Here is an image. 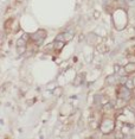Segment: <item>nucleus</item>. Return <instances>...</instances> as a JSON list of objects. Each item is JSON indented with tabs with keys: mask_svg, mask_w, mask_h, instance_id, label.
I'll return each mask as SVG.
<instances>
[{
	"mask_svg": "<svg viewBox=\"0 0 135 139\" xmlns=\"http://www.w3.org/2000/svg\"><path fill=\"white\" fill-rule=\"evenodd\" d=\"M107 82L109 84H114V83H116V77L115 76H109V77H107Z\"/></svg>",
	"mask_w": 135,
	"mask_h": 139,
	"instance_id": "nucleus-7",
	"label": "nucleus"
},
{
	"mask_svg": "<svg viewBox=\"0 0 135 139\" xmlns=\"http://www.w3.org/2000/svg\"><path fill=\"white\" fill-rule=\"evenodd\" d=\"M64 43H65V42H62V40H55V42H53V44H52L51 46H52V49H55V51H56V52H58V51H60V50L63 49Z\"/></svg>",
	"mask_w": 135,
	"mask_h": 139,
	"instance_id": "nucleus-5",
	"label": "nucleus"
},
{
	"mask_svg": "<svg viewBox=\"0 0 135 139\" xmlns=\"http://www.w3.org/2000/svg\"><path fill=\"white\" fill-rule=\"evenodd\" d=\"M45 37H46V32H45L44 30H38L36 33H33V35L31 36V40L33 42V44H35L36 46H39V45L44 42Z\"/></svg>",
	"mask_w": 135,
	"mask_h": 139,
	"instance_id": "nucleus-1",
	"label": "nucleus"
},
{
	"mask_svg": "<svg viewBox=\"0 0 135 139\" xmlns=\"http://www.w3.org/2000/svg\"><path fill=\"white\" fill-rule=\"evenodd\" d=\"M132 93L129 89H127V87L124 86H120L118 87V90H117V98L118 99H122V100H127L130 98Z\"/></svg>",
	"mask_w": 135,
	"mask_h": 139,
	"instance_id": "nucleus-2",
	"label": "nucleus"
},
{
	"mask_svg": "<svg viewBox=\"0 0 135 139\" xmlns=\"http://www.w3.org/2000/svg\"><path fill=\"white\" fill-rule=\"evenodd\" d=\"M134 69H135V64H134V63L127 64V67H126V71H127V73H130V71H133Z\"/></svg>",
	"mask_w": 135,
	"mask_h": 139,
	"instance_id": "nucleus-6",
	"label": "nucleus"
},
{
	"mask_svg": "<svg viewBox=\"0 0 135 139\" xmlns=\"http://www.w3.org/2000/svg\"><path fill=\"white\" fill-rule=\"evenodd\" d=\"M72 38V35L70 32H64V33H60L58 35V37L56 38V40H62V42H68Z\"/></svg>",
	"mask_w": 135,
	"mask_h": 139,
	"instance_id": "nucleus-4",
	"label": "nucleus"
},
{
	"mask_svg": "<svg viewBox=\"0 0 135 139\" xmlns=\"http://www.w3.org/2000/svg\"><path fill=\"white\" fill-rule=\"evenodd\" d=\"M26 44H27V35H25L23 38L18 39V42H17V51H18L19 55H21L23 52H25Z\"/></svg>",
	"mask_w": 135,
	"mask_h": 139,
	"instance_id": "nucleus-3",
	"label": "nucleus"
}]
</instances>
